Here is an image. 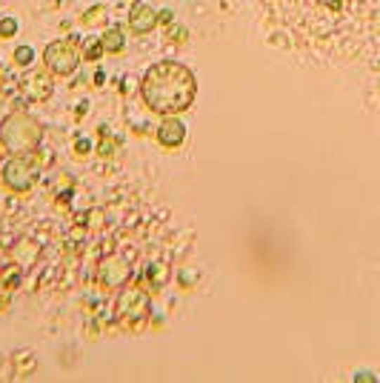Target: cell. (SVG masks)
Returning a JSON list of instances; mask_svg holds the SVG:
<instances>
[{"label": "cell", "mask_w": 380, "mask_h": 383, "mask_svg": "<svg viewBox=\"0 0 380 383\" xmlns=\"http://www.w3.org/2000/svg\"><path fill=\"white\" fill-rule=\"evenodd\" d=\"M103 20H106V6H92L89 12H83V18H80L83 26H100Z\"/></svg>", "instance_id": "4fadbf2b"}, {"label": "cell", "mask_w": 380, "mask_h": 383, "mask_svg": "<svg viewBox=\"0 0 380 383\" xmlns=\"http://www.w3.org/2000/svg\"><path fill=\"white\" fill-rule=\"evenodd\" d=\"M12 292H15V289H12V286H6V283L0 286V312H4V309L9 306V297H12Z\"/></svg>", "instance_id": "e0dca14e"}, {"label": "cell", "mask_w": 380, "mask_h": 383, "mask_svg": "<svg viewBox=\"0 0 380 383\" xmlns=\"http://www.w3.org/2000/svg\"><path fill=\"white\" fill-rule=\"evenodd\" d=\"M44 143V123L26 109H15L0 123V146L9 155H34Z\"/></svg>", "instance_id": "7a4b0ae2"}, {"label": "cell", "mask_w": 380, "mask_h": 383, "mask_svg": "<svg viewBox=\"0 0 380 383\" xmlns=\"http://www.w3.org/2000/svg\"><path fill=\"white\" fill-rule=\"evenodd\" d=\"M157 23H160V18H157V12L152 9V6H146V4H132V9H129V29L138 34V37H143V34H152L155 29H157Z\"/></svg>", "instance_id": "9c48e42d"}, {"label": "cell", "mask_w": 380, "mask_h": 383, "mask_svg": "<svg viewBox=\"0 0 380 383\" xmlns=\"http://www.w3.org/2000/svg\"><path fill=\"white\" fill-rule=\"evenodd\" d=\"M146 278H149V283H152L155 289L166 286V283H169V264H166V261H160V264H152V266L146 269Z\"/></svg>", "instance_id": "8fae6325"}, {"label": "cell", "mask_w": 380, "mask_h": 383, "mask_svg": "<svg viewBox=\"0 0 380 383\" xmlns=\"http://www.w3.org/2000/svg\"><path fill=\"white\" fill-rule=\"evenodd\" d=\"M18 29H20V26H18V20H15V18H0V37H6V40H9V37H15V34H18Z\"/></svg>", "instance_id": "9a60e30c"}, {"label": "cell", "mask_w": 380, "mask_h": 383, "mask_svg": "<svg viewBox=\"0 0 380 383\" xmlns=\"http://www.w3.org/2000/svg\"><path fill=\"white\" fill-rule=\"evenodd\" d=\"M197 98V77L181 60H157L140 77V100L152 115L169 117L192 109Z\"/></svg>", "instance_id": "6da1fadb"}, {"label": "cell", "mask_w": 380, "mask_h": 383, "mask_svg": "<svg viewBox=\"0 0 380 383\" xmlns=\"http://www.w3.org/2000/svg\"><path fill=\"white\" fill-rule=\"evenodd\" d=\"M155 138H157V143L163 149H181L183 141H186V123H181L178 115H169V117L160 120Z\"/></svg>", "instance_id": "ba28073f"}, {"label": "cell", "mask_w": 380, "mask_h": 383, "mask_svg": "<svg viewBox=\"0 0 380 383\" xmlns=\"http://www.w3.org/2000/svg\"><path fill=\"white\" fill-rule=\"evenodd\" d=\"M32 60H34V52H32V46H18V49H15V63H18L20 69L32 66Z\"/></svg>", "instance_id": "5bb4252c"}, {"label": "cell", "mask_w": 380, "mask_h": 383, "mask_svg": "<svg viewBox=\"0 0 380 383\" xmlns=\"http://www.w3.org/2000/svg\"><path fill=\"white\" fill-rule=\"evenodd\" d=\"M95 280L100 289L112 292V289H120L126 280H132V266L126 264L120 254H106L98 264V272H95Z\"/></svg>", "instance_id": "52a82bcc"}, {"label": "cell", "mask_w": 380, "mask_h": 383, "mask_svg": "<svg viewBox=\"0 0 380 383\" xmlns=\"http://www.w3.org/2000/svg\"><path fill=\"white\" fill-rule=\"evenodd\" d=\"M92 152V141L89 138H77V143H74V155L77 157H86Z\"/></svg>", "instance_id": "2e32d148"}, {"label": "cell", "mask_w": 380, "mask_h": 383, "mask_svg": "<svg viewBox=\"0 0 380 383\" xmlns=\"http://www.w3.org/2000/svg\"><path fill=\"white\" fill-rule=\"evenodd\" d=\"M149 315H152V297H149L146 286L138 283L135 278L126 280L114 297V312H112L114 323L123 332H140L149 323Z\"/></svg>", "instance_id": "3957f363"}, {"label": "cell", "mask_w": 380, "mask_h": 383, "mask_svg": "<svg viewBox=\"0 0 380 383\" xmlns=\"http://www.w3.org/2000/svg\"><path fill=\"white\" fill-rule=\"evenodd\" d=\"M320 6H326V9H332V12H341L343 9V0H317Z\"/></svg>", "instance_id": "ac0fdd59"}, {"label": "cell", "mask_w": 380, "mask_h": 383, "mask_svg": "<svg viewBox=\"0 0 380 383\" xmlns=\"http://www.w3.org/2000/svg\"><path fill=\"white\" fill-rule=\"evenodd\" d=\"M37 155V152H34ZM34 155H9L0 166V183L12 195H29L40 181V160Z\"/></svg>", "instance_id": "277c9868"}, {"label": "cell", "mask_w": 380, "mask_h": 383, "mask_svg": "<svg viewBox=\"0 0 380 383\" xmlns=\"http://www.w3.org/2000/svg\"><path fill=\"white\" fill-rule=\"evenodd\" d=\"M18 92L26 103H46L55 95V74L49 69H32L20 77Z\"/></svg>", "instance_id": "8992f818"}, {"label": "cell", "mask_w": 380, "mask_h": 383, "mask_svg": "<svg viewBox=\"0 0 380 383\" xmlns=\"http://www.w3.org/2000/svg\"><path fill=\"white\" fill-rule=\"evenodd\" d=\"M100 40H103V49H106L109 55H120V52L126 49V34H123V29H120V26L106 29V32L100 34Z\"/></svg>", "instance_id": "30bf717a"}, {"label": "cell", "mask_w": 380, "mask_h": 383, "mask_svg": "<svg viewBox=\"0 0 380 383\" xmlns=\"http://www.w3.org/2000/svg\"><path fill=\"white\" fill-rule=\"evenodd\" d=\"M80 60H83V52L77 49L74 40H66V37L52 40V44L44 49V66H46L55 77H69V74H74L77 66H80Z\"/></svg>", "instance_id": "5b68a950"}, {"label": "cell", "mask_w": 380, "mask_h": 383, "mask_svg": "<svg viewBox=\"0 0 380 383\" xmlns=\"http://www.w3.org/2000/svg\"><path fill=\"white\" fill-rule=\"evenodd\" d=\"M103 52H106V49H103V40H100V37L86 40V46H83V58L92 60V63H95V60H100V58H103Z\"/></svg>", "instance_id": "7c38bea8"}]
</instances>
